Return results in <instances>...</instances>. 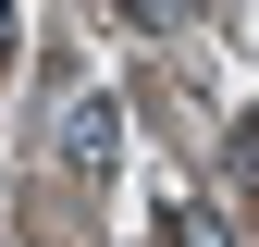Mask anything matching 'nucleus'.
Here are the masks:
<instances>
[{"label":"nucleus","instance_id":"obj_1","mask_svg":"<svg viewBox=\"0 0 259 247\" xmlns=\"http://www.w3.org/2000/svg\"><path fill=\"white\" fill-rule=\"evenodd\" d=\"M50 136H62V173H74V185H99V173L123 161V111L99 99V87H74V99H62V124H50Z\"/></svg>","mask_w":259,"mask_h":247},{"label":"nucleus","instance_id":"obj_2","mask_svg":"<svg viewBox=\"0 0 259 247\" xmlns=\"http://www.w3.org/2000/svg\"><path fill=\"white\" fill-rule=\"evenodd\" d=\"M160 247H222V223H210L198 198H173V210H160Z\"/></svg>","mask_w":259,"mask_h":247},{"label":"nucleus","instance_id":"obj_3","mask_svg":"<svg viewBox=\"0 0 259 247\" xmlns=\"http://www.w3.org/2000/svg\"><path fill=\"white\" fill-rule=\"evenodd\" d=\"M111 13H136V25H198L210 0H111Z\"/></svg>","mask_w":259,"mask_h":247},{"label":"nucleus","instance_id":"obj_4","mask_svg":"<svg viewBox=\"0 0 259 247\" xmlns=\"http://www.w3.org/2000/svg\"><path fill=\"white\" fill-rule=\"evenodd\" d=\"M222 161H235V185H259V111L235 124V148H222Z\"/></svg>","mask_w":259,"mask_h":247},{"label":"nucleus","instance_id":"obj_5","mask_svg":"<svg viewBox=\"0 0 259 247\" xmlns=\"http://www.w3.org/2000/svg\"><path fill=\"white\" fill-rule=\"evenodd\" d=\"M13 37H25V25H13V0H0V62H13Z\"/></svg>","mask_w":259,"mask_h":247}]
</instances>
